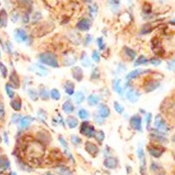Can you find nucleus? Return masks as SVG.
I'll use <instances>...</instances> for the list:
<instances>
[{"label": "nucleus", "mask_w": 175, "mask_h": 175, "mask_svg": "<svg viewBox=\"0 0 175 175\" xmlns=\"http://www.w3.org/2000/svg\"><path fill=\"white\" fill-rule=\"evenodd\" d=\"M0 71L4 78H6L7 77V74H8V70H7V67L3 63H1V62H0Z\"/></svg>", "instance_id": "nucleus-31"}, {"label": "nucleus", "mask_w": 175, "mask_h": 175, "mask_svg": "<svg viewBox=\"0 0 175 175\" xmlns=\"http://www.w3.org/2000/svg\"><path fill=\"white\" fill-rule=\"evenodd\" d=\"M73 78L77 81H81L83 78V72L82 69L79 67H74L72 69Z\"/></svg>", "instance_id": "nucleus-15"}, {"label": "nucleus", "mask_w": 175, "mask_h": 175, "mask_svg": "<svg viewBox=\"0 0 175 175\" xmlns=\"http://www.w3.org/2000/svg\"><path fill=\"white\" fill-rule=\"evenodd\" d=\"M80 132L84 135L92 137L95 135V130L93 126L90 125L88 122H84L81 126Z\"/></svg>", "instance_id": "nucleus-3"}, {"label": "nucleus", "mask_w": 175, "mask_h": 175, "mask_svg": "<svg viewBox=\"0 0 175 175\" xmlns=\"http://www.w3.org/2000/svg\"><path fill=\"white\" fill-rule=\"evenodd\" d=\"M95 135H96V139L100 142L103 141V140L104 139V137H105L104 133L102 131H99L98 132H96V134H95Z\"/></svg>", "instance_id": "nucleus-35"}, {"label": "nucleus", "mask_w": 175, "mask_h": 175, "mask_svg": "<svg viewBox=\"0 0 175 175\" xmlns=\"http://www.w3.org/2000/svg\"><path fill=\"white\" fill-rule=\"evenodd\" d=\"M0 5H1V4H0Z\"/></svg>", "instance_id": "nucleus-49"}, {"label": "nucleus", "mask_w": 175, "mask_h": 175, "mask_svg": "<svg viewBox=\"0 0 175 175\" xmlns=\"http://www.w3.org/2000/svg\"><path fill=\"white\" fill-rule=\"evenodd\" d=\"M71 141L74 145H79L81 142V140L77 136L72 135L71 136Z\"/></svg>", "instance_id": "nucleus-36"}, {"label": "nucleus", "mask_w": 175, "mask_h": 175, "mask_svg": "<svg viewBox=\"0 0 175 175\" xmlns=\"http://www.w3.org/2000/svg\"><path fill=\"white\" fill-rule=\"evenodd\" d=\"M99 98L96 95L91 94L88 97L87 101L90 106H95L99 102Z\"/></svg>", "instance_id": "nucleus-23"}, {"label": "nucleus", "mask_w": 175, "mask_h": 175, "mask_svg": "<svg viewBox=\"0 0 175 175\" xmlns=\"http://www.w3.org/2000/svg\"><path fill=\"white\" fill-rule=\"evenodd\" d=\"M10 81L13 87L18 88L20 86V79L18 76L15 71L11 73L10 76Z\"/></svg>", "instance_id": "nucleus-16"}, {"label": "nucleus", "mask_w": 175, "mask_h": 175, "mask_svg": "<svg viewBox=\"0 0 175 175\" xmlns=\"http://www.w3.org/2000/svg\"><path fill=\"white\" fill-rule=\"evenodd\" d=\"M42 63L53 67H58V62L56 56L51 52H46L42 53L40 57Z\"/></svg>", "instance_id": "nucleus-1"}, {"label": "nucleus", "mask_w": 175, "mask_h": 175, "mask_svg": "<svg viewBox=\"0 0 175 175\" xmlns=\"http://www.w3.org/2000/svg\"><path fill=\"white\" fill-rule=\"evenodd\" d=\"M148 62V60L144 56H140L138 58V59L136 60L135 63L134 64V66H138L142 64H145Z\"/></svg>", "instance_id": "nucleus-29"}, {"label": "nucleus", "mask_w": 175, "mask_h": 175, "mask_svg": "<svg viewBox=\"0 0 175 175\" xmlns=\"http://www.w3.org/2000/svg\"><path fill=\"white\" fill-rule=\"evenodd\" d=\"M114 107L117 112L119 114H122V113L123 111V108L120 103L116 101H115L114 103Z\"/></svg>", "instance_id": "nucleus-32"}, {"label": "nucleus", "mask_w": 175, "mask_h": 175, "mask_svg": "<svg viewBox=\"0 0 175 175\" xmlns=\"http://www.w3.org/2000/svg\"><path fill=\"white\" fill-rule=\"evenodd\" d=\"M118 164V161L117 159L113 157H109L105 160L104 165L107 168L113 169L117 167Z\"/></svg>", "instance_id": "nucleus-10"}, {"label": "nucleus", "mask_w": 175, "mask_h": 175, "mask_svg": "<svg viewBox=\"0 0 175 175\" xmlns=\"http://www.w3.org/2000/svg\"><path fill=\"white\" fill-rule=\"evenodd\" d=\"M51 97L55 100H58L60 98V94L58 90L57 89H53L51 91Z\"/></svg>", "instance_id": "nucleus-30"}, {"label": "nucleus", "mask_w": 175, "mask_h": 175, "mask_svg": "<svg viewBox=\"0 0 175 175\" xmlns=\"http://www.w3.org/2000/svg\"><path fill=\"white\" fill-rule=\"evenodd\" d=\"M74 99L75 102L79 104L83 102V101L85 99V96L84 94V93L81 92H77L75 94V95L74 96Z\"/></svg>", "instance_id": "nucleus-26"}, {"label": "nucleus", "mask_w": 175, "mask_h": 175, "mask_svg": "<svg viewBox=\"0 0 175 175\" xmlns=\"http://www.w3.org/2000/svg\"><path fill=\"white\" fill-rule=\"evenodd\" d=\"M0 55H1V53H0Z\"/></svg>", "instance_id": "nucleus-48"}, {"label": "nucleus", "mask_w": 175, "mask_h": 175, "mask_svg": "<svg viewBox=\"0 0 175 175\" xmlns=\"http://www.w3.org/2000/svg\"><path fill=\"white\" fill-rule=\"evenodd\" d=\"M155 125L159 130V132L166 133L168 130V127L164 120L163 119L162 116L157 115L155 119Z\"/></svg>", "instance_id": "nucleus-2"}, {"label": "nucleus", "mask_w": 175, "mask_h": 175, "mask_svg": "<svg viewBox=\"0 0 175 175\" xmlns=\"http://www.w3.org/2000/svg\"><path fill=\"white\" fill-rule=\"evenodd\" d=\"M93 60L96 63H98L100 61V57H99V53L96 51H94L92 54Z\"/></svg>", "instance_id": "nucleus-39"}, {"label": "nucleus", "mask_w": 175, "mask_h": 175, "mask_svg": "<svg viewBox=\"0 0 175 175\" xmlns=\"http://www.w3.org/2000/svg\"><path fill=\"white\" fill-rule=\"evenodd\" d=\"M32 121V119L30 116H26L21 119V126L22 128H27L30 125Z\"/></svg>", "instance_id": "nucleus-25"}, {"label": "nucleus", "mask_w": 175, "mask_h": 175, "mask_svg": "<svg viewBox=\"0 0 175 175\" xmlns=\"http://www.w3.org/2000/svg\"><path fill=\"white\" fill-rule=\"evenodd\" d=\"M58 172L60 175H72L71 172L65 168H60L59 169Z\"/></svg>", "instance_id": "nucleus-33"}, {"label": "nucleus", "mask_w": 175, "mask_h": 175, "mask_svg": "<svg viewBox=\"0 0 175 175\" xmlns=\"http://www.w3.org/2000/svg\"><path fill=\"white\" fill-rule=\"evenodd\" d=\"M150 70L148 69V70H145V69H136L134 71H132L131 72L129 73V74L127 76V79H134L136 78L137 77L141 75L142 74H144L145 73L148 72V71H150Z\"/></svg>", "instance_id": "nucleus-13"}, {"label": "nucleus", "mask_w": 175, "mask_h": 175, "mask_svg": "<svg viewBox=\"0 0 175 175\" xmlns=\"http://www.w3.org/2000/svg\"><path fill=\"white\" fill-rule=\"evenodd\" d=\"M169 69H171V70H172V69H173V71H174V69H175V60H174L173 63H172V61L171 63H169Z\"/></svg>", "instance_id": "nucleus-45"}, {"label": "nucleus", "mask_w": 175, "mask_h": 175, "mask_svg": "<svg viewBox=\"0 0 175 175\" xmlns=\"http://www.w3.org/2000/svg\"><path fill=\"white\" fill-rule=\"evenodd\" d=\"M85 149L86 151L91 155H96L99 152V149L98 147L92 142H86L85 144Z\"/></svg>", "instance_id": "nucleus-11"}, {"label": "nucleus", "mask_w": 175, "mask_h": 175, "mask_svg": "<svg viewBox=\"0 0 175 175\" xmlns=\"http://www.w3.org/2000/svg\"><path fill=\"white\" fill-rule=\"evenodd\" d=\"M164 149L157 145H152L149 148V152L155 157H159L164 152Z\"/></svg>", "instance_id": "nucleus-7"}, {"label": "nucleus", "mask_w": 175, "mask_h": 175, "mask_svg": "<svg viewBox=\"0 0 175 175\" xmlns=\"http://www.w3.org/2000/svg\"><path fill=\"white\" fill-rule=\"evenodd\" d=\"M125 49V52L126 54V55L127 56L129 57L131 60H133L134 59H135V58L136 55V53L135 51L134 50L129 48L128 47H127L125 46L124 47Z\"/></svg>", "instance_id": "nucleus-27"}, {"label": "nucleus", "mask_w": 175, "mask_h": 175, "mask_svg": "<svg viewBox=\"0 0 175 175\" xmlns=\"http://www.w3.org/2000/svg\"><path fill=\"white\" fill-rule=\"evenodd\" d=\"M10 175H17V174H16V172H11V174H10Z\"/></svg>", "instance_id": "nucleus-46"}, {"label": "nucleus", "mask_w": 175, "mask_h": 175, "mask_svg": "<svg viewBox=\"0 0 175 175\" xmlns=\"http://www.w3.org/2000/svg\"><path fill=\"white\" fill-rule=\"evenodd\" d=\"M79 116L81 119H85L88 116V113L85 109H81L79 112Z\"/></svg>", "instance_id": "nucleus-34"}, {"label": "nucleus", "mask_w": 175, "mask_h": 175, "mask_svg": "<svg viewBox=\"0 0 175 175\" xmlns=\"http://www.w3.org/2000/svg\"><path fill=\"white\" fill-rule=\"evenodd\" d=\"M6 89L8 96H9V97L10 98H13L14 96V92L11 89L10 86H9L8 85H7V86L6 87Z\"/></svg>", "instance_id": "nucleus-37"}, {"label": "nucleus", "mask_w": 175, "mask_h": 175, "mask_svg": "<svg viewBox=\"0 0 175 175\" xmlns=\"http://www.w3.org/2000/svg\"><path fill=\"white\" fill-rule=\"evenodd\" d=\"M150 60L151 64L155 66H158L159 65H160L162 62V61L161 60H159L158 58H152V59H150Z\"/></svg>", "instance_id": "nucleus-38"}, {"label": "nucleus", "mask_w": 175, "mask_h": 175, "mask_svg": "<svg viewBox=\"0 0 175 175\" xmlns=\"http://www.w3.org/2000/svg\"><path fill=\"white\" fill-rule=\"evenodd\" d=\"M60 141L64 147H65V148L67 147V143H66L65 140L64 139L62 138V137H60Z\"/></svg>", "instance_id": "nucleus-44"}, {"label": "nucleus", "mask_w": 175, "mask_h": 175, "mask_svg": "<svg viewBox=\"0 0 175 175\" xmlns=\"http://www.w3.org/2000/svg\"><path fill=\"white\" fill-rule=\"evenodd\" d=\"M159 86V83L156 81H152L149 83L145 86V91L147 92H150L156 89Z\"/></svg>", "instance_id": "nucleus-21"}, {"label": "nucleus", "mask_w": 175, "mask_h": 175, "mask_svg": "<svg viewBox=\"0 0 175 175\" xmlns=\"http://www.w3.org/2000/svg\"><path fill=\"white\" fill-rule=\"evenodd\" d=\"M140 94L134 89H130L127 93V98L130 103H136L139 100Z\"/></svg>", "instance_id": "nucleus-8"}, {"label": "nucleus", "mask_w": 175, "mask_h": 175, "mask_svg": "<svg viewBox=\"0 0 175 175\" xmlns=\"http://www.w3.org/2000/svg\"><path fill=\"white\" fill-rule=\"evenodd\" d=\"M98 43L99 48L100 49L102 50L104 48V45H103V38L100 37V38H99L98 39Z\"/></svg>", "instance_id": "nucleus-41"}, {"label": "nucleus", "mask_w": 175, "mask_h": 175, "mask_svg": "<svg viewBox=\"0 0 175 175\" xmlns=\"http://www.w3.org/2000/svg\"><path fill=\"white\" fill-rule=\"evenodd\" d=\"M8 21V15L6 10L0 11V23L2 26L6 27L7 26Z\"/></svg>", "instance_id": "nucleus-20"}, {"label": "nucleus", "mask_w": 175, "mask_h": 175, "mask_svg": "<svg viewBox=\"0 0 175 175\" xmlns=\"http://www.w3.org/2000/svg\"><path fill=\"white\" fill-rule=\"evenodd\" d=\"M43 175H54L53 174H51V173H46V174H44Z\"/></svg>", "instance_id": "nucleus-47"}, {"label": "nucleus", "mask_w": 175, "mask_h": 175, "mask_svg": "<svg viewBox=\"0 0 175 175\" xmlns=\"http://www.w3.org/2000/svg\"><path fill=\"white\" fill-rule=\"evenodd\" d=\"M152 50L154 53L157 55H163L164 53V51L162 49L161 43L157 38H154L152 40Z\"/></svg>", "instance_id": "nucleus-6"}, {"label": "nucleus", "mask_w": 175, "mask_h": 175, "mask_svg": "<svg viewBox=\"0 0 175 175\" xmlns=\"http://www.w3.org/2000/svg\"><path fill=\"white\" fill-rule=\"evenodd\" d=\"M15 40L18 42H23L27 40V35L26 31L22 29H17L15 33Z\"/></svg>", "instance_id": "nucleus-12"}, {"label": "nucleus", "mask_w": 175, "mask_h": 175, "mask_svg": "<svg viewBox=\"0 0 175 175\" xmlns=\"http://www.w3.org/2000/svg\"><path fill=\"white\" fill-rule=\"evenodd\" d=\"M63 109L66 113H71L74 111V106L69 101H66L63 104Z\"/></svg>", "instance_id": "nucleus-24"}, {"label": "nucleus", "mask_w": 175, "mask_h": 175, "mask_svg": "<svg viewBox=\"0 0 175 175\" xmlns=\"http://www.w3.org/2000/svg\"><path fill=\"white\" fill-rule=\"evenodd\" d=\"M138 157L140 159V172L142 175H146V161L143 149L139 148L137 151Z\"/></svg>", "instance_id": "nucleus-4"}, {"label": "nucleus", "mask_w": 175, "mask_h": 175, "mask_svg": "<svg viewBox=\"0 0 175 175\" xmlns=\"http://www.w3.org/2000/svg\"><path fill=\"white\" fill-rule=\"evenodd\" d=\"M82 60H84L83 62H82V64H83L84 66H89V65H90V62H89V60L88 58H86V57L85 56H84V58L82 59Z\"/></svg>", "instance_id": "nucleus-40"}, {"label": "nucleus", "mask_w": 175, "mask_h": 175, "mask_svg": "<svg viewBox=\"0 0 175 175\" xmlns=\"http://www.w3.org/2000/svg\"><path fill=\"white\" fill-rule=\"evenodd\" d=\"M120 83H121V80H116L114 83V88L116 92H117L119 94L122 95V87L120 86Z\"/></svg>", "instance_id": "nucleus-28"}, {"label": "nucleus", "mask_w": 175, "mask_h": 175, "mask_svg": "<svg viewBox=\"0 0 175 175\" xmlns=\"http://www.w3.org/2000/svg\"><path fill=\"white\" fill-rule=\"evenodd\" d=\"M98 112L99 115L101 117L107 118L110 114V109L109 107L106 105L101 103L98 108Z\"/></svg>", "instance_id": "nucleus-14"}, {"label": "nucleus", "mask_w": 175, "mask_h": 175, "mask_svg": "<svg viewBox=\"0 0 175 175\" xmlns=\"http://www.w3.org/2000/svg\"><path fill=\"white\" fill-rule=\"evenodd\" d=\"M65 89L66 93L69 95H72L74 91V84L70 81H67L65 85Z\"/></svg>", "instance_id": "nucleus-19"}, {"label": "nucleus", "mask_w": 175, "mask_h": 175, "mask_svg": "<svg viewBox=\"0 0 175 175\" xmlns=\"http://www.w3.org/2000/svg\"><path fill=\"white\" fill-rule=\"evenodd\" d=\"M10 166V162L6 156H0V170H6Z\"/></svg>", "instance_id": "nucleus-17"}, {"label": "nucleus", "mask_w": 175, "mask_h": 175, "mask_svg": "<svg viewBox=\"0 0 175 175\" xmlns=\"http://www.w3.org/2000/svg\"><path fill=\"white\" fill-rule=\"evenodd\" d=\"M40 96L42 98H48V93L46 92V91L44 90L42 91H40Z\"/></svg>", "instance_id": "nucleus-43"}, {"label": "nucleus", "mask_w": 175, "mask_h": 175, "mask_svg": "<svg viewBox=\"0 0 175 175\" xmlns=\"http://www.w3.org/2000/svg\"><path fill=\"white\" fill-rule=\"evenodd\" d=\"M77 27L81 31H88L91 27V22L89 19L84 18L78 23Z\"/></svg>", "instance_id": "nucleus-9"}, {"label": "nucleus", "mask_w": 175, "mask_h": 175, "mask_svg": "<svg viewBox=\"0 0 175 175\" xmlns=\"http://www.w3.org/2000/svg\"><path fill=\"white\" fill-rule=\"evenodd\" d=\"M66 122L70 128H74L78 125V120L73 116H69L66 119Z\"/></svg>", "instance_id": "nucleus-18"}, {"label": "nucleus", "mask_w": 175, "mask_h": 175, "mask_svg": "<svg viewBox=\"0 0 175 175\" xmlns=\"http://www.w3.org/2000/svg\"><path fill=\"white\" fill-rule=\"evenodd\" d=\"M10 105L14 110L18 111L21 108V100L19 98L14 99L11 101Z\"/></svg>", "instance_id": "nucleus-22"}, {"label": "nucleus", "mask_w": 175, "mask_h": 175, "mask_svg": "<svg viewBox=\"0 0 175 175\" xmlns=\"http://www.w3.org/2000/svg\"><path fill=\"white\" fill-rule=\"evenodd\" d=\"M142 119L139 115H134L130 120V125L133 129L141 130L142 128Z\"/></svg>", "instance_id": "nucleus-5"}, {"label": "nucleus", "mask_w": 175, "mask_h": 175, "mask_svg": "<svg viewBox=\"0 0 175 175\" xmlns=\"http://www.w3.org/2000/svg\"><path fill=\"white\" fill-rule=\"evenodd\" d=\"M152 114L149 113L148 116H147V127L148 128L149 126L150 125V123L151 122V120H152Z\"/></svg>", "instance_id": "nucleus-42"}]
</instances>
